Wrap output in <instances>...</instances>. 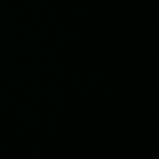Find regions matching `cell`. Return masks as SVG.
I'll list each match as a JSON object with an SVG mask.
<instances>
[]
</instances>
